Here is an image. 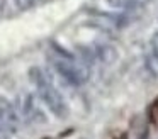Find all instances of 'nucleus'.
<instances>
[{
	"instance_id": "1",
	"label": "nucleus",
	"mask_w": 158,
	"mask_h": 139,
	"mask_svg": "<svg viewBox=\"0 0 158 139\" xmlns=\"http://www.w3.org/2000/svg\"><path fill=\"white\" fill-rule=\"evenodd\" d=\"M39 90H41V95H43V98H44L46 104H48L49 107L56 112V114H61L63 104H61V100H60V95L56 93V92L53 90L48 83H44V81L39 83Z\"/></svg>"
},
{
	"instance_id": "2",
	"label": "nucleus",
	"mask_w": 158,
	"mask_h": 139,
	"mask_svg": "<svg viewBox=\"0 0 158 139\" xmlns=\"http://www.w3.org/2000/svg\"><path fill=\"white\" fill-rule=\"evenodd\" d=\"M22 7V0H0V14H15Z\"/></svg>"
},
{
	"instance_id": "3",
	"label": "nucleus",
	"mask_w": 158,
	"mask_h": 139,
	"mask_svg": "<svg viewBox=\"0 0 158 139\" xmlns=\"http://www.w3.org/2000/svg\"><path fill=\"white\" fill-rule=\"evenodd\" d=\"M148 117H150L151 124L158 127V100H155V104L150 107V112H148Z\"/></svg>"
}]
</instances>
